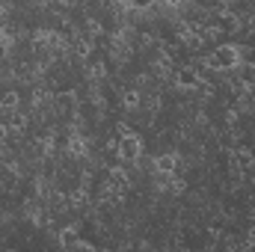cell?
<instances>
[{
  "label": "cell",
  "instance_id": "cell-1",
  "mask_svg": "<svg viewBox=\"0 0 255 252\" xmlns=\"http://www.w3.org/2000/svg\"><path fill=\"white\" fill-rule=\"evenodd\" d=\"M238 63H241V51H238L235 45H223V48H217V51L208 57V65H211V68H217V71L238 68Z\"/></svg>",
  "mask_w": 255,
  "mask_h": 252
},
{
  "label": "cell",
  "instance_id": "cell-2",
  "mask_svg": "<svg viewBox=\"0 0 255 252\" xmlns=\"http://www.w3.org/2000/svg\"><path fill=\"white\" fill-rule=\"evenodd\" d=\"M139 148H142L139 136H136L133 130H122V139H119V157H122V160H136V157H139Z\"/></svg>",
  "mask_w": 255,
  "mask_h": 252
},
{
  "label": "cell",
  "instance_id": "cell-3",
  "mask_svg": "<svg viewBox=\"0 0 255 252\" xmlns=\"http://www.w3.org/2000/svg\"><path fill=\"white\" fill-rule=\"evenodd\" d=\"M178 83L184 89H193V86H199V74H193L190 68H184V71H178Z\"/></svg>",
  "mask_w": 255,
  "mask_h": 252
},
{
  "label": "cell",
  "instance_id": "cell-4",
  "mask_svg": "<svg viewBox=\"0 0 255 252\" xmlns=\"http://www.w3.org/2000/svg\"><path fill=\"white\" fill-rule=\"evenodd\" d=\"M241 77H244V83H247V86H255V63H247V65H244Z\"/></svg>",
  "mask_w": 255,
  "mask_h": 252
},
{
  "label": "cell",
  "instance_id": "cell-5",
  "mask_svg": "<svg viewBox=\"0 0 255 252\" xmlns=\"http://www.w3.org/2000/svg\"><path fill=\"white\" fill-rule=\"evenodd\" d=\"M157 169H163V172H169V169H175V157H172V154H163V157L157 160Z\"/></svg>",
  "mask_w": 255,
  "mask_h": 252
},
{
  "label": "cell",
  "instance_id": "cell-6",
  "mask_svg": "<svg viewBox=\"0 0 255 252\" xmlns=\"http://www.w3.org/2000/svg\"><path fill=\"white\" fill-rule=\"evenodd\" d=\"M125 3L130 6V9H148V6H151L154 0H125Z\"/></svg>",
  "mask_w": 255,
  "mask_h": 252
},
{
  "label": "cell",
  "instance_id": "cell-7",
  "mask_svg": "<svg viewBox=\"0 0 255 252\" xmlns=\"http://www.w3.org/2000/svg\"><path fill=\"white\" fill-rule=\"evenodd\" d=\"M163 3H166V6H181L184 0H163Z\"/></svg>",
  "mask_w": 255,
  "mask_h": 252
}]
</instances>
